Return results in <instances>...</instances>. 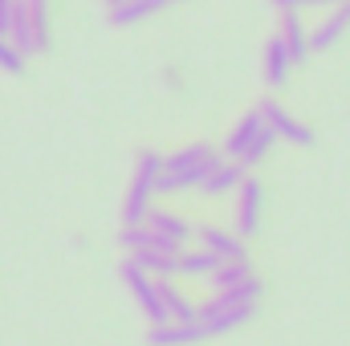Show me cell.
Wrapping results in <instances>:
<instances>
[{
	"label": "cell",
	"instance_id": "cell-1",
	"mask_svg": "<svg viewBox=\"0 0 350 346\" xmlns=\"http://www.w3.org/2000/svg\"><path fill=\"white\" fill-rule=\"evenodd\" d=\"M220 159H216V151L212 147H204V143H196V147H187V151H179L167 159V175H159V191H183V187H200L208 172L216 168Z\"/></svg>",
	"mask_w": 350,
	"mask_h": 346
},
{
	"label": "cell",
	"instance_id": "cell-2",
	"mask_svg": "<svg viewBox=\"0 0 350 346\" xmlns=\"http://www.w3.org/2000/svg\"><path fill=\"white\" fill-rule=\"evenodd\" d=\"M118 273H122V281H126L131 297L139 302L143 318H147L151 326H167V322H172V314H167V306H163V297H159V281H155L147 269H139L131 257L122 261V269H118Z\"/></svg>",
	"mask_w": 350,
	"mask_h": 346
},
{
	"label": "cell",
	"instance_id": "cell-3",
	"mask_svg": "<svg viewBox=\"0 0 350 346\" xmlns=\"http://www.w3.org/2000/svg\"><path fill=\"white\" fill-rule=\"evenodd\" d=\"M155 183H159V155H143V159H139V172H135V183H131V191H126V204H122V220H126V228L147 224Z\"/></svg>",
	"mask_w": 350,
	"mask_h": 346
},
{
	"label": "cell",
	"instance_id": "cell-4",
	"mask_svg": "<svg viewBox=\"0 0 350 346\" xmlns=\"http://www.w3.org/2000/svg\"><path fill=\"white\" fill-rule=\"evenodd\" d=\"M261 114H265V127H269L277 139L297 143V147H310V143H314V131H310L306 122H297L285 106H277V102H261Z\"/></svg>",
	"mask_w": 350,
	"mask_h": 346
},
{
	"label": "cell",
	"instance_id": "cell-5",
	"mask_svg": "<svg viewBox=\"0 0 350 346\" xmlns=\"http://www.w3.org/2000/svg\"><path fill=\"white\" fill-rule=\"evenodd\" d=\"M261 224V183L257 179H245L241 183V196H237V232L241 237H253Z\"/></svg>",
	"mask_w": 350,
	"mask_h": 346
},
{
	"label": "cell",
	"instance_id": "cell-6",
	"mask_svg": "<svg viewBox=\"0 0 350 346\" xmlns=\"http://www.w3.org/2000/svg\"><path fill=\"white\" fill-rule=\"evenodd\" d=\"M200 338H208L200 322H167L147 330V346H196Z\"/></svg>",
	"mask_w": 350,
	"mask_h": 346
},
{
	"label": "cell",
	"instance_id": "cell-7",
	"mask_svg": "<svg viewBox=\"0 0 350 346\" xmlns=\"http://www.w3.org/2000/svg\"><path fill=\"white\" fill-rule=\"evenodd\" d=\"M261 131H265V114H261V110L245 114V122H241V127H237V131L228 135V143H224L228 159H232V163H241V159H245V151H249V147L257 143V135H261Z\"/></svg>",
	"mask_w": 350,
	"mask_h": 346
},
{
	"label": "cell",
	"instance_id": "cell-8",
	"mask_svg": "<svg viewBox=\"0 0 350 346\" xmlns=\"http://www.w3.org/2000/svg\"><path fill=\"white\" fill-rule=\"evenodd\" d=\"M200 249H208L220 261H245V241L224 228H200Z\"/></svg>",
	"mask_w": 350,
	"mask_h": 346
},
{
	"label": "cell",
	"instance_id": "cell-9",
	"mask_svg": "<svg viewBox=\"0 0 350 346\" xmlns=\"http://www.w3.org/2000/svg\"><path fill=\"white\" fill-rule=\"evenodd\" d=\"M281 45H285L289 62H306V53H310V37H306V29H301V16H297V12H285Z\"/></svg>",
	"mask_w": 350,
	"mask_h": 346
},
{
	"label": "cell",
	"instance_id": "cell-10",
	"mask_svg": "<svg viewBox=\"0 0 350 346\" xmlns=\"http://www.w3.org/2000/svg\"><path fill=\"white\" fill-rule=\"evenodd\" d=\"M347 25H350V0H347V4H338V8H334V12L318 25V29H314L310 49H326V45H334V41H338V33H342Z\"/></svg>",
	"mask_w": 350,
	"mask_h": 346
},
{
	"label": "cell",
	"instance_id": "cell-11",
	"mask_svg": "<svg viewBox=\"0 0 350 346\" xmlns=\"http://www.w3.org/2000/svg\"><path fill=\"white\" fill-rule=\"evenodd\" d=\"M241 183H245V168L228 159V163H216V168L208 172V179H204L200 187H204L208 196H224L228 187H241Z\"/></svg>",
	"mask_w": 350,
	"mask_h": 346
},
{
	"label": "cell",
	"instance_id": "cell-12",
	"mask_svg": "<svg viewBox=\"0 0 350 346\" xmlns=\"http://www.w3.org/2000/svg\"><path fill=\"white\" fill-rule=\"evenodd\" d=\"M147 224H151L159 237H167L172 245H179V249H183V241L191 237V224H187L183 216H175V212H163V208H159V212H151V216H147Z\"/></svg>",
	"mask_w": 350,
	"mask_h": 346
},
{
	"label": "cell",
	"instance_id": "cell-13",
	"mask_svg": "<svg viewBox=\"0 0 350 346\" xmlns=\"http://www.w3.org/2000/svg\"><path fill=\"white\" fill-rule=\"evenodd\" d=\"M135 265L139 269H147L155 281H172V277H179V253H135Z\"/></svg>",
	"mask_w": 350,
	"mask_h": 346
},
{
	"label": "cell",
	"instance_id": "cell-14",
	"mask_svg": "<svg viewBox=\"0 0 350 346\" xmlns=\"http://www.w3.org/2000/svg\"><path fill=\"white\" fill-rule=\"evenodd\" d=\"M245 281H253V269H249V261H224L212 277H208V285L220 293V289H237V285H245Z\"/></svg>",
	"mask_w": 350,
	"mask_h": 346
},
{
	"label": "cell",
	"instance_id": "cell-15",
	"mask_svg": "<svg viewBox=\"0 0 350 346\" xmlns=\"http://www.w3.org/2000/svg\"><path fill=\"white\" fill-rule=\"evenodd\" d=\"M224 261L212 257L208 249H191V253H179V277H212Z\"/></svg>",
	"mask_w": 350,
	"mask_h": 346
},
{
	"label": "cell",
	"instance_id": "cell-16",
	"mask_svg": "<svg viewBox=\"0 0 350 346\" xmlns=\"http://www.w3.org/2000/svg\"><path fill=\"white\" fill-rule=\"evenodd\" d=\"M289 53H285V45H281V37L277 41H269V49H265V82L269 86H281L285 78H289Z\"/></svg>",
	"mask_w": 350,
	"mask_h": 346
}]
</instances>
